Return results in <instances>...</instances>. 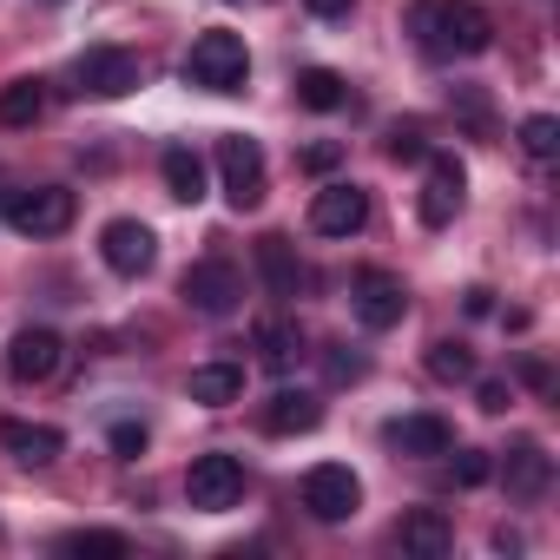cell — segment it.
Masks as SVG:
<instances>
[{"instance_id": "6da1fadb", "label": "cell", "mask_w": 560, "mask_h": 560, "mask_svg": "<svg viewBox=\"0 0 560 560\" xmlns=\"http://www.w3.org/2000/svg\"><path fill=\"white\" fill-rule=\"evenodd\" d=\"M409 27L442 60H475V54L494 47V21H488V8H475V0H416Z\"/></svg>"}, {"instance_id": "7a4b0ae2", "label": "cell", "mask_w": 560, "mask_h": 560, "mask_svg": "<svg viewBox=\"0 0 560 560\" xmlns=\"http://www.w3.org/2000/svg\"><path fill=\"white\" fill-rule=\"evenodd\" d=\"M244 73H250V54H244V40H237V34H224V27L198 34V40H191V54H185V80H191V86H205V93H237V86H244Z\"/></svg>"}, {"instance_id": "3957f363", "label": "cell", "mask_w": 560, "mask_h": 560, "mask_svg": "<svg viewBox=\"0 0 560 560\" xmlns=\"http://www.w3.org/2000/svg\"><path fill=\"white\" fill-rule=\"evenodd\" d=\"M178 298H185L198 317H231V311H237V298H244V270H237L231 257H205V264H191V270H185Z\"/></svg>"}, {"instance_id": "277c9868", "label": "cell", "mask_w": 560, "mask_h": 560, "mask_svg": "<svg viewBox=\"0 0 560 560\" xmlns=\"http://www.w3.org/2000/svg\"><path fill=\"white\" fill-rule=\"evenodd\" d=\"M185 501L191 508H205V514H224V508H237L244 501V462L237 455H198L191 468H185Z\"/></svg>"}, {"instance_id": "5b68a950", "label": "cell", "mask_w": 560, "mask_h": 560, "mask_svg": "<svg viewBox=\"0 0 560 560\" xmlns=\"http://www.w3.org/2000/svg\"><path fill=\"white\" fill-rule=\"evenodd\" d=\"M8 224L21 237H60L73 224V191L67 185H34V191H14L8 198Z\"/></svg>"}, {"instance_id": "8992f818", "label": "cell", "mask_w": 560, "mask_h": 560, "mask_svg": "<svg viewBox=\"0 0 560 560\" xmlns=\"http://www.w3.org/2000/svg\"><path fill=\"white\" fill-rule=\"evenodd\" d=\"M218 178H224V198L231 211H257L264 205V152L250 139H218Z\"/></svg>"}, {"instance_id": "52a82bcc", "label": "cell", "mask_w": 560, "mask_h": 560, "mask_svg": "<svg viewBox=\"0 0 560 560\" xmlns=\"http://www.w3.org/2000/svg\"><path fill=\"white\" fill-rule=\"evenodd\" d=\"M304 508L337 527V521H350V514L363 508V481H357L343 462H317V468L304 475Z\"/></svg>"}, {"instance_id": "ba28073f", "label": "cell", "mask_w": 560, "mask_h": 560, "mask_svg": "<svg viewBox=\"0 0 560 560\" xmlns=\"http://www.w3.org/2000/svg\"><path fill=\"white\" fill-rule=\"evenodd\" d=\"M73 73H80V93H93V100H126V93L139 86V54H126V47H86Z\"/></svg>"}, {"instance_id": "9c48e42d", "label": "cell", "mask_w": 560, "mask_h": 560, "mask_svg": "<svg viewBox=\"0 0 560 560\" xmlns=\"http://www.w3.org/2000/svg\"><path fill=\"white\" fill-rule=\"evenodd\" d=\"M462 191H468V172H462V159H448V152H429V178H422V198H416L422 224H429V231H442V224L462 211Z\"/></svg>"}, {"instance_id": "30bf717a", "label": "cell", "mask_w": 560, "mask_h": 560, "mask_svg": "<svg viewBox=\"0 0 560 560\" xmlns=\"http://www.w3.org/2000/svg\"><path fill=\"white\" fill-rule=\"evenodd\" d=\"M370 224V191L363 185H324L311 198V231L317 237H357Z\"/></svg>"}, {"instance_id": "8fae6325", "label": "cell", "mask_w": 560, "mask_h": 560, "mask_svg": "<svg viewBox=\"0 0 560 560\" xmlns=\"http://www.w3.org/2000/svg\"><path fill=\"white\" fill-rule=\"evenodd\" d=\"M60 363H67V343H60V330H21V337L8 343V376H14L21 389H34V383H54V376H60Z\"/></svg>"}, {"instance_id": "7c38bea8", "label": "cell", "mask_w": 560, "mask_h": 560, "mask_svg": "<svg viewBox=\"0 0 560 560\" xmlns=\"http://www.w3.org/2000/svg\"><path fill=\"white\" fill-rule=\"evenodd\" d=\"M100 257H106L119 277H145L152 257H159V237H152V224H139V218H113V224L100 231Z\"/></svg>"}, {"instance_id": "4fadbf2b", "label": "cell", "mask_w": 560, "mask_h": 560, "mask_svg": "<svg viewBox=\"0 0 560 560\" xmlns=\"http://www.w3.org/2000/svg\"><path fill=\"white\" fill-rule=\"evenodd\" d=\"M350 304H357V324L363 330H396L402 311H409V298H402V284H396L389 270H363L357 291H350Z\"/></svg>"}, {"instance_id": "5bb4252c", "label": "cell", "mask_w": 560, "mask_h": 560, "mask_svg": "<svg viewBox=\"0 0 560 560\" xmlns=\"http://www.w3.org/2000/svg\"><path fill=\"white\" fill-rule=\"evenodd\" d=\"M257 277H264V291L277 298V304H291L298 291H304V264H298V244L291 237H257Z\"/></svg>"}, {"instance_id": "9a60e30c", "label": "cell", "mask_w": 560, "mask_h": 560, "mask_svg": "<svg viewBox=\"0 0 560 560\" xmlns=\"http://www.w3.org/2000/svg\"><path fill=\"white\" fill-rule=\"evenodd\" d=\"M501 475H508V494H514V501H540V494H547V481H553V455H547L534 435H521V442L508 448Z\"/></svg>"}, {"instance_id": "2e32d148", "label": "cell", "mask_w": 560, "mask_h": 560, "mask_svg": "<svg viewBox=\"0 0 560 560\" xmlns=\"http://www.w3.org/2000/svg\"><path fill=\"white\" fill-rule=\"evenodd\" d=\"M257 422H264V435H311V429L324 422V402H317L311 389H277V396L257 409Z\"/></svg>"}, {"instance_id": "e0dca14e", "label": "cell", "mask_w": 560, "mask_h": 560, "mask_svg": "<svg viewBox=\"0 0 560 560\" xmlns=\"http://www.w3.org/2000/svg\"><path fill=\"white\" fill-rule=\"evenodd\" d=\"M0 448H8L21 468H47V462H60L67 435L47 429V422H0Z\"/></svg>"}, {"instance_id": "ac0fdd59", "label": "cell", "mask_w": 560, "mask_h": 560, "mask_svg": "<svg viewBox=\"0 0 560 560\" xmlns=\"http://www.w3.org/2000/svg\"><path fill=\"white\" fill-rule=\"evenodd\" d=\"M389 448L429 462V455H448V448H455V429H448L442 416H402V422H389Z\"/></svg>"}, {"instance_id": "d6986e66", "label": "cell", "mask_w": 560, "mask_h": 560, "mask_svg": "<svg viewBox=\"0 0 560 560\" xmlns=\"http://www.w3.org/2000/svg\"><path fill=\"white\" fill-rule=\"evenodd\" d=\"M185 389H191L198 409H231V402L244 396V370H237V363H198Z\"/></svg>"}, {"instance_id": "ffe728a7", "label": "cell", "mask_w": 560, "mask_h": 560, "mask_svg": "<svg viewBox=\"0 0 560 560\" xmlns=\"http://www.w3.org/2000/svg\"><path fill=\"white\" fill-rule=\"evenodd\" d=\"M448 547H455V527H448L435 508L402 514V553H416V560H442Z\"/></svg>"}, {"instance_id": "44dd1931", "label": "cell", "mask_w": 560, "mask_h": 560, "mask_svg": "<svg viewBox=\"0 0 560 560\" xmlns=\"http://www.w3.org/2000/svg\"><path fill=\"white\" fill-rule=\"evenodd\" d=\"M159 172H165V191H172L178 205H198V198H205V159H198L191 145H172V152L159 159Z\"/></svg>"}, {"instance_id": "7402d4cb", "label": "cell", "mask_w": 560, "mask_h": 560, "mask_svg": "<svg viewBox=\"0 0 560 560\" xmlns=\"http://www.w3.org/2000/svg\"><path fill=\"white\" fill-rule=\"evenodd\" d=\"M40 113H47V86L40 80H8L0 86V126L8 132H27Z\"/></svg>"}, {"instance_id": "603a6c76", "label": "cell", "mask_w": 560, "mask_h": 560, "mask_svg": "<svg viewBox=\"0 0 560 560\" xmlns=\"http://www.w3.org/2000/svg\"><path fill=\"white\" fill-rule=\"evenodd\" d=\"M257 357H264V370H277V376H284V370L304 357V337H298V324H257Z\"/></svg>"}, {"instance_id": "cb8c5ba5", "label": "cell", "mask_w": 560, "mask_h": 560, "mask_svg": "<svg viewBox=\"0 0 560 560\" xmlns=\"http://www.w3.org/2000/svg\"><path fill=\"white\" fill-rule=\"evenodd\" d=\"M60 553L67 560H126V534H106V527H80V534H60Z\"/></svg>"}, {"instance_id": "d4e9b609", "label": "cell", "mask_w": 560, "mask_h": 560, "mask_svg": "<svg viewBox=\"0 0 560 560\" xmlns=\"http://www.w3.org/2000/svg\"><path fill=\"white\" fill-rule=\"evenodd\" d=\"M298 100H304L311 113H337L350 93H343V73H330V67H304V73H298Z\"/></svg>"}, {"instance_id": "484cf974", "label": "cell", "mask_w": 560, "mask_h": 560, "mask_svg": "<svg viewBox=\"0 0 560 560\" xmlns=\"http://www.w3.org/2000/svg\"><path fill=\"white\" fill-rule=\"evenodd\" d=\"M521 152L547 165V159L560 152V119H553V113H534V119H521Z\"/></svg>"}, {"instance_id": "4316f807", "label": "cell", "mask_w": 560, "mask_h": 560, "mask_svg": "<svg viewBox=\"0 0 560 560\" xmlns=\"http://www.w3.org/2000/svg\"><path fill=\"white\" fill-rule=\"evenodd\" d=\"M429 376H435V383H468V376H475V357H468L462 343H435V350H429Z\"/></svg>"}, {"instance_id": "83f0119b", "label": "cell", "mask_w": 560, "mask_h": 560, "mask_svg": "<svg viewBox=\"0 0 560 560\" xmlns=\"http://www.w3.org/2000/svg\"><path fill=\"white\" fill-rule=\"evenodd\" d=\"M106 442H113V455H119V462H139V455H145V422H113V435H106Z\"/></svg>"}, {"instance_id": "f1b7e54d", "label": "cell", "mask_w": 560, "mask_h": 560, "mask_svg": "<svg viewBox=\"0 0 560 560\" xmlns=\"http://www.w3.org/2000/svg\"><path fill=\"white\" fill-rule=\"evenodd\" d=\"M488 475H494V462H488V448H462V455H455V481H462V488H481Z\"/></svg>"}, {"instance_id": "f546056e", "label": "cell", "mask_w": 560, "mask_h": 560, "mask_svg": "<svg viewBox=\"0 0 560 560\" xmlns=\"http://www.w3.org/2000/svg\"><path fill=\"white\" fill-rule=\"evenodd\" d=\"M389 159H409V165H416V159H429L422 126H396V132H389Z\"/></svg>"}, {"instance_id": "4dcf8cb0", "label": "cell", "mask_w": 560, "mask_h": 560, "mask_svg": "<svg viewBox=\"0 0 560 560\" xmlns=\"http://www.w3.org/2000/svg\"><path fill=\"white\" fill-rule=\"evenodd\" d=\"M475 402H481L488 416H508V402H514V389H508L501 376H488V383H475Z\"/></svg>"}, {"instance_id": "1f68e13d", "label": "cell", "mask_w": 560, "mask_h": 560, "mask_svg": "<svg viewBox=\"0 0 560 560\" xmlns=\"http://www.w3.org/2000/svg\"><path fill=\"white\" fill-rule=\"evenodd\" d=\"M324 370H330V383H357V376H363V357H350V350H330V357H324Z\"/></svg>"}, {"instance_id": "d6a6232c", "label": "cell", "mask_w": 560, "mask_h": 560, "mask_svg": "<svg viewBox=\"0 0 560 560\" xmlns=\"http://www.w3.org/2000/svg\"><path fill=\"white\" fill-rule=\"evenodd\" d=\"M337 159H343V145H330V139H324V145H311V152H304V172H337Z\"/></svg>"}, {"instance_id": "836d02e7", "label": "cell", "mask_w": 560, "mask_h": 560, "mask_svg": "<svg viewBox=\"0 0 560 560\" xmlns=\"http://www.w3.org/2000/svg\"><path fill=\"white\" fill-rule=\"evenodd\" d=\"M304 8H311V14H317V21H343V14H350V8H357V0H304Z\"/></svg>"}, {"instance_id": "e575fe53", "label": "cell", "mask_w": 560, "mask_h": 560, "mask_svg": "<svg viewBox=\"0 0 560 560\" xmlns=\"http://www.w3.org/2000/svg\"><path fill=\"white\" fill-rule=\"evenodd\" d=\"M462 304H468V317H488V311H494V291H488V284H475Z\"/></svg>"}]
</instances>
